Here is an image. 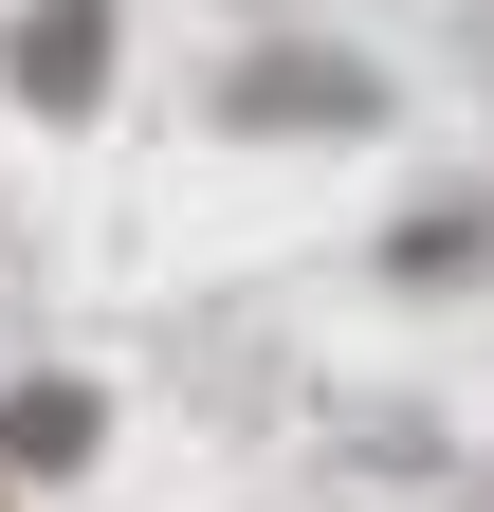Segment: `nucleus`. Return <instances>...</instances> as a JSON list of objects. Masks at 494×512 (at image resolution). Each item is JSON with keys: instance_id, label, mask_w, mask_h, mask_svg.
<instances>
[{"instance_id": "f257e3e1", "label": "nucleus", "mask_w": 494, "mask_h": 512, "mask_svg": "<svg viewBox=\"0 0 494 512\" xmlns=\"http://www.w3.org/2000/svg\"><path fill=\"white\" fill-rule=\"evenodd\" d=\"M19 92L37 110H92L110 92V0H37V19H19Z\"/></svg>"}, {"instance_id": "f03ea898", "label": "nucleus", "mask_w": 494, "mask_h": 512, "mask_svg": "<svg viewBox=\"0 0 494 512\" xmlns=\"http://www.w3.org/2000/svg\"><path fill=\"white\" fill-rule=\"evenodd\" d=\"M275 110H293V128H348L366 74H330V55H257V74H238V128H275Z\"/></svg>"}, {"instance_id": "7ed1b4c3", "label": "nucleus", "mask_w": 494, "mask_h": 512, "mask_svg": "<svg viewBox=\"0 0 494 512\" xmlns=\"http://www.w3.org/2000/svg\"><path fill=\"white\" fill-rule=\"evenodd\" d=\"M0 458H19V476H74L92 458V384H19V403H0Z\"/></svg>"}]
</instances>
